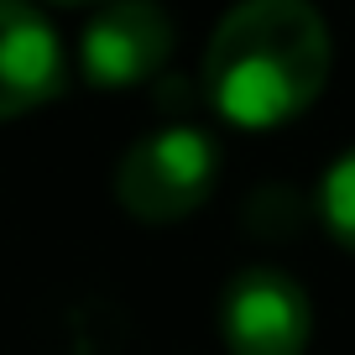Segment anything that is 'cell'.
Returning <instances> with one entry per match:
<instances>
[{
    "mask_svg": "<svg viewBox=\"0 0 355 355\" xmlns=\"http://www.w3.org/2000/svg\"><path fill=\"white\" fill-rule=\"evenodd\" d=\"M329 84V26L313 0H241L214 26L204 89L245 131L303 115Z\"/></svg>",
    "mask_w": 355,
    "mask_h": 355,
    "instance_id": "6da1fadb",
    "label": "cell"
},
{
    "mask_svg": "<svg viewBox=\"0 0 355 355\" xmlns=\"http://www.w3.org/2000/svg\"><path fill=\"white\" fill-rule=\"evenodd\" d=\"M220 178V152L193 125H162L141 136L115 167V199L141 225H173L209 199Z\"/></svg>",
    "mask_w": 355,
    "mask_h": 355,
    "instance_id": "7a4b0ae2",
    "label": "cell"
},
{
    "mask_svg": "<svg viewBox=\"0 0 355 355\" xmlns=\"http://www.w3.org/2000/svg\"><path fill=\"white\" fill-rule=\"evenodd\" d=\"M173 16L157 0H110L78 37V68L94 89H136L173 58Z\"/></svg>",
    "mask_w": 355,
    "mask_h": 355,
    "instance_id": "3957f363",
    "label": "cell"
},
{
    "mask_svg": "<svg viewBox=\"0 0 355 355\" xmlns=\"http://www.w3.org/2000/svg\"><path fill=\"white\" fill-rule=\"evenodd\" d=\"M220 334L230 355H303L313 334L309 293L277 266L235 272L220 298Z\"/></svg>",
    "mask_w": 355,
    "mask_h": 355,
    "instance_id": "277c9868",
    "label": "cell"
},
{
    "mask_svg": "<svg viewBox=\"0 0 355 355\" xmlns=\"http://www.w3.org/2000/svg\"><path fill=\"white\" fill-rule=\"evenodd\" d=\"M63 89V42L26 0H0V121L58 100Z\"/></svg>",
    "mask_w": 355,
    "mask_h": 355,
    "instance_id": "5b68a950",
    "label": "cell"
},
{
    "mask_svg": "<svg viewBox=\"0 0 355 355\" xmlns=\"http://www.w3.org/2000/svg\"><path fill=\"white\" fill-rule=\"evenodd\" d=\"M319 214H324V230H329L345 251H355V146L345 157H334V167L324 173Z\"/></svg>",
    "mask_w": 355,
    "mask_h": 355,
    "instance_id": "8992f818",
    "label": "cell"
},
{
    "mask_svg": "<svg viewBox=\"0 0 355 355\" xmlns=\"http://www.w3.org/2000/svg\"><path fill=\"white\" fill-rule=\"evenodd\" d=\"M53 6H110V0H53Z\"/></svg>",
    "mask_w": 355,
    "mask_h": 355,
    "instance_id": "52a82bcc",
    "label": "cell"
}]
</instances>
